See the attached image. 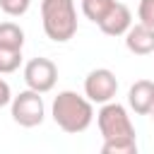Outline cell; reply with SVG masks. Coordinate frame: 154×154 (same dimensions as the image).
<instances>
[{
	"label": "cell",
	"instance_id": "obj_3",
	"mask_svg": "<svg viewBox=\"0 0 154 154\" xmlns=\"http://www.w3.org/2000/svg\"><path fill=\"white\" fill-rule=\"evenodd\" d=\"M96 125L103 140H132L135 137V125L118 101L101 103V111L96 113Z\"/></svg>",
	"mask_w": 154,
	"mask_h": 154
},
{
	"label": "cell",
	"instance_id": "obj_6",
	"mask_svg": "<svg viewBox=\"0 0 154 154\" xmlns=\"http://www.w3.org/2000/svg\"><path fill=\"white\" fill-rule=\"evenodd\" d=\"M24 82L29 89L34 91H51L58 82V67L53 60L48 58H31L26 65H24Z\"/></svg>",
	"mask_w": 154,
	"mask_h": 154
},
{
	"label": "cell",
	"instance_id": "obj_14",
	"mask_svg": "<svg viewBox=\"0 0 154 154\" xmlns=\"http://www.w3.org/2000/svg\"><path fill=\"white\" fill-rule=\"evenodd\" d=\"M29 5H31V0H0V10L7 17H22L29 10Z\"/></svg>",
	"mask_w": 154,
	"mask_h": 154
},
{
	"label": "cell",
	"instance_id": "obj_12",
	"mask_svg": "<svg viewBox=\"0 0 154 154\" xmlns=\"http://www.w3.org/2000/svg\"><path fill=\"white\" fill-rule=\"evenodd\" d=\"M19 65H22V48L0 43V75H10V72L19 70Z\"/></svg>",
	"mask_w": 154,
	"mask_h": 154
},
{
	"label": "cell",
	"instance_id": "obj_1",
	"mask_svg": "<svg viewBox=\"0 0 154 154\" xmlns=\"http://www.w3.org/2000/svg\"><path fill=\"white\" fill-rule=\"evenodd\" d=\"M51 116L55 120V125L70 135H77V132H84L91 120H94V103L72 91V89H65V91H58V96L53 99L51 103Z\"/></svg>",
	"mask_w": 154,
	"mask_h": 154
},
{
	"label": "cell",
	"instance_id": "obj_15",
	"mask_svg": "<svg viewBox=\"0 0 154 154\" xmlns=\"http://www.w3.org/2000/svg\"><path fill=\"white\" fill-rule=\"evenodd\" d=\"M137 17H140V22H144V24L154 26V0H140Z\"/></svg>",
	"mask_w": 154,
	"mask_h": 154
},
{
	"label": "cell",
	"instance_id": "obj_9",
	"mask_svg": "<svg viewBox=\"0 0 154 154\" xmlns=\"http://www.w3.org/2000/svg\"><path fill=\"white\" fill-rule=\"evenodd\" d=\"M128 103L137 116H149L154 108V82L152 79H137L128 91Z\"/></svg>",
	"mask_w": 154,
	"mask_h": 154
},
{
	"label": "cell",
	"instance_id": "obj_8",
	"mask_svg": "<svg viewBox=\"0 0 154 154\" xmlns=\"http://www.w3.org/2000/svg\"><path fill=\"white\" fill-rule=\"evenodd\" d=\"M132 26V12L128 5L123 2H116L111 7V12L99 22V29L106 34V36H125V31Z\"/></svg>",
	"mask_w": 154,
	"mask_h": 154
},
{
	"label": "cell",
	"instance_id": "obj_4",
	"mask_svg": "<svg viewBox=\"0 0 154 154\" xmlns=\"http://www.w3.org/2000/svg\"><path fill=\"white\" fill-rule=\"evenodd\" d=\"M10 113H12V120L17 125H22V128H36V125H41L43 118H46V106H43L41 91H34V89L26 87L17 96H12Z\"/></svg>",
	"mask_w": 154,
	"mask_h": 154
},
{
	"label": "cell",
	"instance_id": "obj_16",
	"mask_svg": "<svg viewBox=\"0 0 154 154\" xmlns=\"http://www.w3.org/2000/svg\"><path fill=\"white\" fill-rule=\"evenodd\" d=\"M10 101H12V89H10V84L5 79H0V108L7 106Z\"/></svg>",
	"mask_w": 154,
	"mask_h": 154
},
{
	"label": "cell",
	"instance_id": "obj_11",
	"mask_svg": "<svg viewBox=\"0 0 154 154\" xmlns=\"http://www.w3.org/2000/svg\"><path fill=\"white\" fill-rule=\"evenodd\" d=\"M0 43L12 46V48H22L24 46V29L14 22H0Z\"/></svg>",
	"mask_w": 154,
	"mask_h": 154
},
{
	"label": "cell",
	"instance_id": "obj_7",
	"mask_svg": "<svg viewBox=\"0 0 154 154\" xmlns=\"http://www.w3.org/2000/svg\"><path fill=\"white\" fill-rule=\"evenodd\" d=\"M125 48L135 55H152L154 53V26L140 22L125 31Z\"/></svg>",
	"mask_w": 154,
	"mask_h": 154
},
{
	"label": "cell",
	"instance_id": "obj_13",
	"mask_svg": "<svg viewBox=\"0 0 154 154\" xmlns=\"http://www.w3.org/2000/svg\"><path fill=\"white\" fill-rule=\"evenodd\" d=\"M103 154H137V140H103Z\"/></svg>",
	"mask_w": 154,
	"mask_h": 154
},
{
	"label": "cell",
	"instance_id": "obj_5",
	"mask_svg": "<svg viewBox=\"0 0 154 154\" xmlns=\"http://www.w3.org/2000/svg\"><path fill=\"white\" fill-rule=\"evenodd\" d=\"M118 91V79L116 72L108 67H96L84 77V96L91 103H108L113 101Z\"/></svg>",
	"mask_w": 154,
	"mask_h": 154
},
{
	"label": "cell",
	"instance_id": "obj_17",
	"mask_svg": "<svg viewBox=\"0 0 154 154\" xmlns=\"http://www.w3.org/2000/svg\"><path fill=\"white\" fill-rule=\"evenodd\" d=\"M149 116H152V120H154V108H152V113H149Z\"/></svg>",
	"mask_w": 154,
	"mask_h": 154
},
{
	"label": "cell",
	"instance_id": "obj_2",
	"mask_svg": "<svg viewBox=\"0 0 154 154\" xmlns=\"http://www.w3.org/2000/svg\"><path fill=\"white\" fill-rule=\"evenodd\" d=\"M41 24L51 41L65 43L77 34L75 0H41Z\"/></svg>",
	"mask_w": 154,
	"mask_h": 154
},
{
	"label": "cell",
	"instance_id": "obj_10",
	"mask_svg": "<svg viewBox=\"0 0 154 154\" xmlns=\"http://www.w3.org/2000/svg\"><path fill=\"white\" fill-rule=\"evenodd\" d=\"M113 5H116V0H82V12H84V17H87L89 22L99 24V22L111 12Z\"/></svg>",
	"mask_w": 154,
	"mask_h": 154
}]
</instances>
